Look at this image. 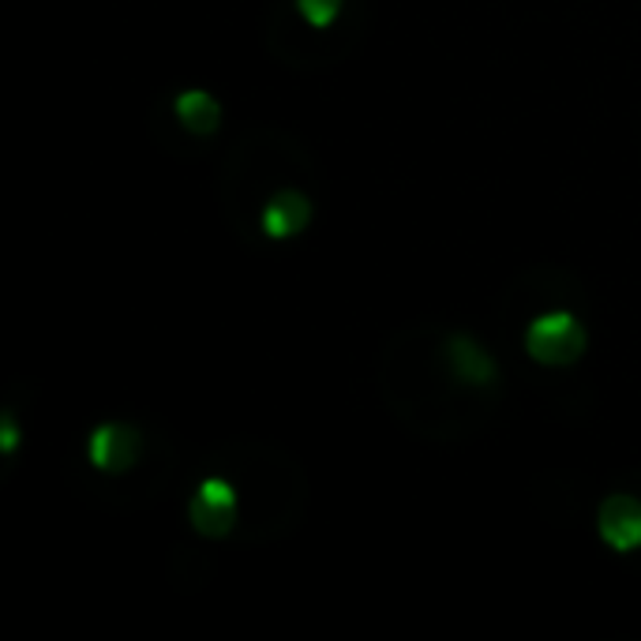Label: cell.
<instances>
[{"label": "cell", "instance_id": "cell-2", "mask_svg": "<svg viewBox=\"0 0 641 641\" xmlns=\"http://www.w3.org/2000/svg\"><path fill=\"white\" fill-rule=\"evenodd\" d=\"M600 533L611 548L619 552H630V548L641 544V502L616 496L604 502L600 510Z\"/></svg>", "mask_w": 641, "mask_h": 641}, {"label": "cell", "instance_id": "cell-4", "mask_svg": "<svg viewBox=\"0 0 641 641\" xmlns=\"http://www.w3.org/2000/svg\"><path fill=\"white\" fill-rule=\"evenodd\" d=\"M140 451V439L128 428H98L90 439V457H95L98 469H128Z\"/></svg>", "mask_w": 641, "mask_h": 641}, {"label": "cell", "instance_id": "cell-7", "mask_svg": "<svg viewBox=\"0 0 641 641\" xmlns=\"http://www.w3.org/2000/svg\"><path fill=\"white\" fill-rule=\"evenodd\" d=\"M454 364H457V372H462L469 383H484V379H491V364H488V356L476 353L469 342H454Z\"/></svg>", "mask_w": 641, "mask_h": 641}, {"label": "cell", "instance_id": "cell-3", "mask_svg": "<svg viewBox=\"0 0 641 641\" xmlns=\"http://www.w3.org/2000/svg\"><path fill=\"white\" fill-rule=\"evenodd\" d=\"M233 491L225 488L222 480H210L203 484L199 499L191 502V521H196L199 533H210V537H222L229 526H233Z\"/></svg>", "mask_w": 641, "mask_h": 641}, {"label": "cell", "instance_id": "cell-9", "mask_svg": "<svg viewBox=\"0 0 641 641\" xmlns=\"http://www.w3.org/2000/svg\"><path fill=\"white\" fill-rule=\"evenodd\" d=\"M15 446V428H12V420H4V451H12Z\"/></svg>", "mask_w": 641, "mask_h": 641}, {"label": "cell", "instance_id": "cell-6", "mask_svg": "<svg viewBox=\"0 0 641 641\" xmlns=\"http://www.w3.org/2000/svg\"><path fill=\"white\" fill-rule=\"evenodd\" d=\"M177 117L196 135H207V132H214V124H218V106H214V98L203 95V90H188V95L177 98Z\"/></svg>", "mask_w": 641, "mask_h": 641}, {"label": "cell", "instance_id": "cell-1", "mask_svg": "<svg viewBox=\"0 0 641 641\" xmlns=\"http://www.w3.org/2000/svg\"><path fill=\"white\" fill-rule=\"evenodd\" d=\"M529 353L544 364H571L582 353L585 334L571 316H544L529 327Z\"/></svg>", "mask_w": 641, "mask_h": 641}, {"label": "cell", "instance_id": "cell-8", "mask_svg": "<svg viewBox=\"0 0 641 641\" xmlns=\"http://www.w3.org/2000/svg\"><path fill=\"white\" fill-rule=\"evenodd\" d=\"M297 4H300V12H305L308 23L327 26V23H334V15H338V8H342V0H297Z\"/></svg>", "mask_w": 641, "mask_h": 641}, {"label": "cell", "instance_id": "cell-5", "mask_svg": "<svg viewBox=\"0 0 641 641\" xmlns=\"http://www.w3.org/2000/svg\"><path fill=\"white\" fill-rule=\"evenodd\" d=\"M305 222H308V203L300 196H292V191L274 199L267 207V214H263V229H267L270 236H289Z\"/></svg>", "mask_w": 641, "mask_h": 641}]
</instances>
